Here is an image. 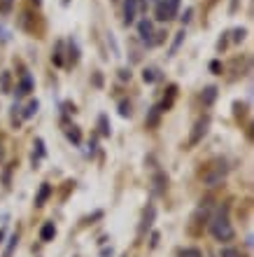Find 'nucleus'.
Instances as JSON below:
<instances>
[{
	"instance_id": "obj_1",
	"label": "nucleus",
	"mask_w": 254,
	"mask_h": 257,
	"mask_svg": "<svg viewBox=\"0 0 254 257\" xmlns=\"http://www.w3.org/2000/svg\"><path fill=\"white\" fill-rule=\"evenodd\" d=\"M210 234L217 241H224V243L236 236V231H233V227H231V222H228L226 215H217V218L210 222Z\"/></svg>"
},
{
	"instance_id": "obj_2",
	"label": "nucleus",
	"mask_w": 254,
	"mask_h": 257,
	"mask_svg": "<svg viewBox=\"0 0 254 257\" xmlns=\"http://www.w3.org/2000/svg\"><path fill=\"white\" fill-rule=\"evenodd\" d=\"M180 0H159L157 2V19L159 21H170L177 17Z\"/></svg>"
},
{
	"instance_id": "obj_3",
	"label": "nucleus",
	"mask_w": 254,
	"mask_h": 257,
	"mask_svg": "<svg viewBox=\"0 0 254 257\" xmlns=\"http://www.w3.org/2000/svg\"><path fill=\"white\" fill-rule=\"evenodd\" d=\"M208 124H210V119H208V117H203V119H198V122H196V126H193V129H196V131L191 133V145H196V143L201 141V136H205V131H208Z\"/></svg>"
},
{
	"instance_id": "obj_4",
	"label": "nucleus",
	"mask_w": 254,
	"mask_h": 257,
	"mask_svg": "<svg viewBox=\"0 0 254 257\" xmlns=\"http://www.w3.org/2000/svg\"><path fill=\"white\" fill-rule=\"evenodd\" d=\"M135 14H138V0H124V21L133 24Z\"/></svg>"
},
{
	"instance_id": "obj_5",
	"label": "nucleus",
	"mask_w": 254,
	"mask_h": 257,
	"mask_svg": "<svg viewBox=\"0 0 254 257\" xmlns=\"http://www.w3.org/2000/svg\"><path fill=\"white\" fill-rule=\"evenodd\" d=\"M138 31H140V37L145 40V42H152V36H154V26H152V21H147V19H142L140 24H138Z\"/></svg>"
},
{
	"instance_id": "obj_6",
	"label": "nucleus",
	"mask_w": 254,
	"mask_h": 257,
	"mask_svg": "<svg viewBox=\"0 0 254 257\" xmlns=\"http://www.w3.org/2000/svg\"><path fill=\"white\" fill-rule=\"evenodd\" d=\"M54 234H56V227H54V222H47L42 229H40V239H42V241H52Z\"/></svg>"
},
{
	"instance_id": "obj_7",
	"label": "nucleus",
	"mask_w": 254,
	"mask_h": 257,
	"mask_svg": "<svg viewBox=\"0 0 254 257\" xmlns=\"http://www.w3.org/2000/svg\"><path fill=\"white\" fill-rule=\"evenodd\" d=\"M49 194H52V187L49 185H42L40 187V194H37V199H35V206H42L47 199H49Z\"/></svg>"
},
{
	"instance_id": "obj_8",
	"label": "nucleus",
	"mask_w": 254,
	"mask_h": 257,
	"mask_svg": "<svg viewBox=\"0 0 254 257\" xmlns=\"http://www.w3.org/2000/svg\"><path fill=\"white\" fill-rule=\"evenodd\" d=\"M9 91V73L0 75V94H7Z\"/></svg>"
},
{
	"instance_id": "obj_9",
	"label": "nucleus",
	"mask_w": 254,
	"mask_h": 257,
	"mask_svg": "<svg viewBox=\"0 0 254 257\" xmlns=\"http://www.w3.org/2000/svg\"><path fill=\"white\" fill-rule=\"evenodd\" d=\"M215 96H217V89H215V87H208V89H205V94H203V101L210 106L212 101H215Z\"/></svg>"
},
{
	"instance_id": "obj_10",
	"label": "nucleus",
	"mask_w": 254,
	"mask_h": 257,
	"mask_svg": "<svg viewBox=\"0 0 254 257\" xmlns=\"http://www.w3.org/2000/svg\"><path fill=\"white\" fill-rule=\"evenodd\" d=\"M14 7V0H0V14H9Z\"/></svg>"
},
{
	"instance_id": "obj_11",
	"label": "nucleus",
	"mask_w": 254,
	"mask_h": 257,
	"mask_svg": "<svg viewBox=\"0 0 254 257\" xmlns=\"http://www.w3.org/2000/svg\"><path fill=\"white\" fill-rule=\"evenodd\" d=\"M31 87H33L31 77H28V75H24V80H21V87H19V94H28V91H31Z\"/></svg>"
},
{
	"instance_id": "obj_12",
	"label": "nucleus",
	"mask_w": 254,
	"mask_h": 257,
	"mask_svg": "<svg viewBox=\"0 0 254 257\" xmlns=\"http://www.w3.org/2000/svg\"><path fill=\"white\" fill-rule=\"evenodd\" d=\"M17 241H19L17 234H12V236H9V243H7V250H5V257H12V250H14V246H17Z\"/></svg>"
},
{
	"instance_id": "obj_13",
	"label": "nucleus",
	"mask_w": 254,
	"mask_h": 257,
	"mask_svg": "<svg viewBox=\"0 0 254 257\" xmlns=\"http://www.w3.org/2000/svg\"><path fill=\"white\" fill-rule=\"evenodd\" d=\"M37 101H31V103H28V108H26V112H24V117H33L37 112Z\"/></svg>"
},
{
	"instance_id": "obj_14",
	"label": "nucleus",
	"mask_w": 254,
	"mask_h": 257,
	"mask_svg": "<svg viewBox=\"0 0 254 257\" xmlns=\"http://www.w3.org/2000/svg\"><path fill=\"white\" fill-rule=\"evenodd\" d=\"M180 257H203V255H201V250L198 248H187V250H182V255Z\"/></svg>"
},
{
	"instance_id": "obj_15",
	"label": "nucleus",
	"mask_w": 254,
	"mask_h": 257,
	"mask_svg": "<svg viewBox=\"0 0 254 257\" xmlns=\"http://www.w3.org/2000/svg\"><path fill=\"white\" fill-rule=\"evenodd\" d=\"M142 77H145V82H154L157 80V71L154 68H147V71L142 73Z\"/></svg>"
},
{
	"instance_id": "obj_16",
	"label": "nucleus",
	"mask_w": 254,
	"mask_h": 257,
	"mask_svg": "<svg viewBox=\"0 0 254 257\" xmlns=\"http://www.w3.org/2000/svg\"><path fill=\"white\" fill-rule=\"evenodd\" d=\"M222 257H243V255H240V250H236V248H224L222 250Z\"/></svg>"
},
{
	"instance_id": "obj_17",
	"label": "nucleus",
	"mask_w": 254,
	"mask_h": 257,
	"mask_svg": "<svg viewBox=\"0 0 254 257\" xmlns=\"http://www.w3.org/2000/svg\"><path fill=\"white\" fill-rule=\"evenodd\" d=\"M68 138H70V141H75V143H79V131L75 129V126H70V129H68Z\"/></svg>"
},
{
	"instance_id": "obj_18",
	"label": "nucleus",
	"mask_w": 254,
	"mask_h": 257,
	"mask_svg": "<svg viewBox=\"0 0 254 257\" xmlns=\"http://www.w3.org/2000/svg\"><path fill=\"white\" fill-rule=\"evenodd\" d=\"M0 40H2V42H7L9 40V31L2 26V24H0Z\"/></svg>"
},
{
	"instance_id": "obj_19",
	"label": "nucleus",
	"mask_w": 254,
	"mask_h": 257,
	"mask_svg": "<svg viewBox=\"0 0 254 257\" xmlns=\"http://www.w3.org/2000/svg\"><path fill=\"white\" fill-rule=\"evenodd\" d=\"M119 112H122L124 117H126V115H131V106H128V103H122V110H119Z\"/></svg>"
},
{
	"instance_id": "obj_20",
	"label": "nucleus",
	"mask_w": 254,
	"mask_h": 257,
	"mask_svg": "<svg viewBox=\"0 0 254 257\" xmlns=\"http://www.w3.org/2000/svg\"><path fill=\"white\" fill-rule=\"evenodd\" d=\"M100 126H103V133H110V129H107V119H105V117H100Z\"/></svg>"
},
{
	"instance_id": "obj_21",
	"label": "nucleus",
	"mask_w": 254,
	"mask_h": 257,
	"mask_svg": "<svg viewBox=\"0 0 254 257\" xmlns=\"http://www.w3.org/2000/svg\"><path fill=\"white\" fill-rule=\"evenodd\" d=\"M191 14H193V9H187V12H184V17H182V21H184V24H187V21L191 19Z\"/></svg>"
},
{
	"instance_id": "obj_22",
	"label": "nucleus",
	"mask_w": 254,
	"mask_h": 257,
	"mask_svg": "<svg viewBox=\"0 0 254 257\" xmlns=\"http://www.w3.org/2000/svg\"><path fill=\"white\" fill-rule=\"evenodd\" d=\"M243 37H245V31H236V37H233V40L238 42V40H243Z\"/></svg>"
},
{
	"instance_id": "obj_23",
	"label": "nucleus",
	"mask_w": 254,
	"mask_h": 257,
	"mask_svg": "<svg viewBox=\"0 0 254 257\" xmlns=\"http://www.w3.org/2000/svg\"><path fill=\"white\" fill-rule=\"evenodd\" d=\"M154 2H159V0H154Z\"/></svg>"
}]
</instances>
